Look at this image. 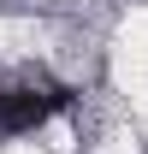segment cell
I'll list each match as a JSON object with an SVG mask.
<instances>
[{"label": "cell", "instance_id": "1", "mask_svg": "<svg viewBox=\"0 0 148 154\" xmlns=\"http://www.w3.org/2000/svg\"><path fill=\"white\" fill-rule=\"evenodd\" d=\"M65 107H71V89H65L59 77L18 71V77L0 83V136H6V142H12V136H30V131H42L48 119H59Z\"/></svg>", "mask_w": 148, "mask_h": 154}]
</instances>
